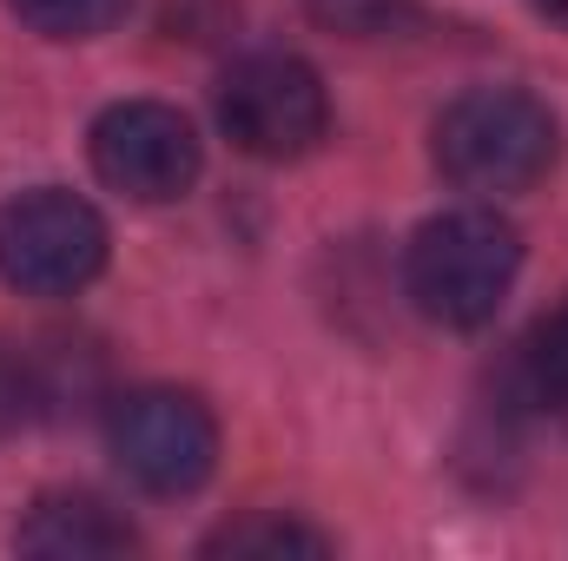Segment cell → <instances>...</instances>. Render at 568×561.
<instances>
[{"label": "cell", "instance_id": "6da1fadb", "mask_svg": "<svg viewBox=\"0 0 568 561\" xmlns=\"http://www.w3.org/2000/svg\"><path fill=\"white\" fill-rule=\"evenodd\" d=\"M516 272H523V238L489 205H463V212L429 218L404 252V290L443 330L489 324L503 310V297L516 290Z\"/></svg>", "mask_w": 568, "mask_h": 561}, {"label": "cell", "instance_id": "7a4b0ae2", "mask_svg": "<svg viewBox=\"0 0 568 561\" xmlns=\"http://www.w3.org/2000/svg\"><path fill=\"white\" fill-rule=\"evenodd\" d=\"M556 152H562L556 113L523 86H476L449 100L436 120V172L476 198L529 192L556 165Z\"/></svg>", "mask_w": 568, "mask_h": 561}, {"label": "cell", "instance_id": "3957f363", "mask_svg": "<svg viewBox=\"0 0 568 561\" xmlns=\"http://www.w3.org/2000/svg\"><path fill=\"white\" fill-rule=\"evenodd\" d=\"M106 272V218L60 192H20L0 205V284L20 297H73Z\"/></svg>", "mask_w": 568, "mask_h": 561}, {"label": "cell", "instance_id": "277c9868", "mask_svg": "<svg viewBox=\"0 0 568 561\" xmlns=\"http://www.w3.org/2000/svg\"><path fill=\"white\" fill-rule=\"evenodd\" d=\"M219 126L252 159H304L331 133V100L311 60L297 53H245L219 80Z\"/></svg>", "mask_w": 568, "mask_h": 561}, {"label": "cell", "instance_id": "5b68a950", "mask_svg": "<svg viewBox=\"0 0 568 561\" xmlns=\"http://www.w3.org/2000/svg\"><path fill=\"white\" fill-rule=\"evenodd\" d=\"M106 449L145 496H192L219 469V422L192 390H133L106 410Z\"/></svg>", "mask_w": 568, "mask_h": 561}, {"label": "cell", "instance_id": "8992f818", "mask_svg": "<svg viewBox=\"0 0 568 561\" xmlns=\"http://www.w3.org/2000/svg\"><path fill=\"white\" fill-rule=\"evenodd\" d=\"M87 152H93V172L113 192H126L133 205L185 198L199 185V165H205L192 120L179 106H165V100H120V106H106L93 120Z\"/></svg>", "mask_w": 568, "mask_h": 561}, {"label": "cell", "instance_id": "52a82bcc", "mask_svg": "<svg viewBox=\"0 0 568 561\" xmlns=\"http://www.w3.org/2000/svg\"><path fill=\"white\" fill-rule=\"evenodd\" d=\"M13 549L20 555H40V561H106V555H133L140 536L100 496L60 489V496H40L27 509V522L13 529Z\"/></svg>", "mask_w": 568, "mask_h": 561}, {"label": "cell", "instance_id": "ba28073f", "mask_svg": "<svg viewBox=\"0 0 568 561\" xmlns=\"http://www.w3.org/2000/svg\"><path fill=\"white\" fill-rule=\"evenodd\" d=\"M205 555H258V561H284V555H331V536L291 522V516H239L219 536H205Z\"/></svg>", "mask_w": 568, "mask_h": 561}, {"label": "cell", "instance_id": "9c48e42d", "mask_svg": "<svg viewBox=\"0 0 568 561\" xmlns=\"http://www.w3.org/2000/svg\"><path fill=\"white\" fill-rule=\"evenodd\" d=\"M523 384H529V404H542L568 429V297L536 324V337L523 350Z\"/></svg>", "mask_w": 568, "mask_h": 561}, {"label": "cell", "instance_id": "30bf717a", "mask_svg": "<svg viewBox=\"0 0 568 561\" xmlns=\"http://www.w3.org/2000/svg\"><path fill=\"white\" fill-rule=\"evenodd\" d=\"M20 27H33L40 40H93L106 27L126 20L133 0H7Z\"/></svg>", "mask_w": 568, "mask_h": 561}, {"label": "cell", "instance_id": "8fae6325", "mask_svg": "<svg viewBox=\"0 0 568 561\" xmlns=\"http://www.w3.org/2000/svg\"><path fill=\"white\" fill-rule=\"evenodd\" d=\"M317 27L351 33V40H390L417 27V0H304Z\"/></svg>", "mask_w": 568, "mask_h": 561}, {"label": "cell", "instance_id": "7c38bea8", "mask_svg": "<svg viewBox=\"0 0 568 561\" xmlns=\"http://www.w3.org/2000/svg\"><path fill=\"white\" fill-rule=\"evenodd\" d=\"M33 404H40V390H33L27 357H13V350L0 344V436H7V429H20V422L33 417Z\"/></svg>", "mask_w": 568, "mask_h": 561}, {"label": "cell", "instance_id": "4fadbf2b", "mask_svg": "<svg viewBox=\"0 0 568 561\" xmlns=\"http://www.w3.org/2000/svg\"><path fill=\"white\" fill-rule=\"evenodd\" d=\"M529 7H536V13H549L556 27H568V0H529Z\"/></svg>", "mask_w": 568, "mask_h": 561}]
</instances>
